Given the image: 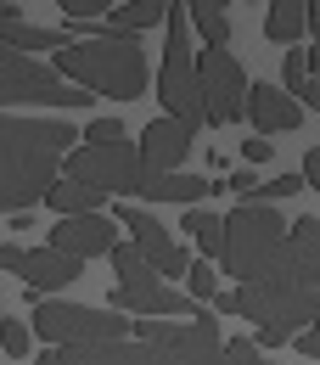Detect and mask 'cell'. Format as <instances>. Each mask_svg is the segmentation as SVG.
Instances as JSON below:
<instances>
[{"instance_id":"1f68e13d","label":"cell","mask_w":320,"mask_h":365,"mask_svg":"<svg viewBox=\"0 0 320 365\" xmlns=\"http://www.w3.org/2000/svg\"><path fill=\"white\" fill-rule=\"evenodd\" d=\"M208 304H214V309H220V315H236V287H220V292H214V298H208Z\"/></svg>"},{"instance_id":"d6a6232c","label":"cell","mask_w":320,"mask_h":365,"mask_svg":"<svg viewBox=\"0 0 320 365\" xmlns=\"http://www.w3.org/2000/svg\"><path fill=\"white\" fill-rule=\"evenodd\" d=\"M253 185H259V180H253V169H236V175H230V185H225V191H236V197H247Z\"/></svg>"},{"instance_id":"7402d4cb","label":"cell","mask_w":320,"mask_h":365,"mask_svg":"<svg viewBox=\"0 0 320 365\" xmlns=\"http://www.w3.org/2000/svg\"><path fill=\"white\" fill-rule=\"evenodd\" d=\"M298 191H309L304 175H275V180H259L242 202H253V208H275V202H287V197H298Z\"/></svg>"},{"instance_id":"4fadbf2b","label":"cell","mask_w":320,"mask_h":365,"mask_svg":"<svg viewBox=\"0 0 320 365\" xmlns=\"http://www.w3.org/2000/svg\"><path fill=\"white\" fill-rule=\"evenodd\" d=\"M191 140H197V130H185V124H175V118H158V124L140 130V163L158 169V175H180Z\"/></svg>"},{"instance_id":"f35d334b","label":"cell","mask_w":320,"mask_h":365,"mask_svg":"<svg viewBox=\"0 0 320 365\" xmlns=\"http://www.w3.org/2000/svg\"><path fill=\"white\" fill-rule=\"evenodd\" d=\"M309 331H315V337H320V315H315V326H309Z\"/></svg>"},{"instance_id":"484cf974","label":"cell","mask_w":320,"mask_h":365,"mask_svg":"<svg viewBox=\"0 0 320 365\" xmlns=\"http://www.w3.org/2000/svg\"><path fill=\"white\" fill-rule=\"evenodd\" d=\"M220 292V275H214V264H191V275H185V298L197 304V298H214Z\"/></svg>"},{"instance_id":"277c9868","label":"cell","mask_w":320,"mask_h":365,"mask_svg":"<svg viewBox=\"0 0 320 365\" xmlns=\"http://www.w3.org/2000/svg\"><path fill=\"white\" fill-rule=\"evenodd\" d=\"M96 96L68 85L51 62H34L23 51L0 46V113H17V107H91Z\"/></svg>"},{"instance_id":"52a82bcc","label":"cell","mask_w":320,"mask_h":365,"mask_svg":"<svg viewBox=\"0 0 320 365\" xmlns=\"http://www.w3.org/2000/svg\"><path fill=\"white\" fill-rule=\"evenodd\" d=\"M236 315L259 320L281 337H298L309 331L320 315V287H287V281H247L236 287Z\"/></svg>"},{"instance_id":"d6986e66","label":"cell","mask_w":320,"mask_h":365,"mask_svg":"<svg viewBox=\"0 0 320 365\" xmlns=\"http://www.w3.org/2000/svg\"><path fill=\"white\" fill-rule=\"evenodd\" d=\"M46 202H51V214H56V220L101 214V191H91V185H79V180H56V185L46 191Z\"/></svg>"},{"instance_id":"d590c367","label":"cell","mask_w":320,"mask_h":365,"mask_svg":"<svg viewBox=\"0 0 320 365\" xmlns=\"http://www.w3.org/2000/svg\"><path fill=\"white\" fill-rule=\"evenodd\" d=\"M309 34H320V0H309Z\"/></svg>"},{"instance_id":"f1b7e54d","label":"cell","mask_w":320,"mask_h":365,"mask_svg":"<svg viewBox=\"0 0 320 365\" xmlns=\"http://www.w3.org/2000/svg\"><path fill=\"white\" fill-rule=\"evenodd\" d=\"M225 360H230V365H259V349H253V337H230V343H225Z\"/></svg>"},{"instance_id":"ac0fdd59","label":"cell","mask_w":320,"mask_h":365,"mask_svg":"<svg viewBox=\"0 0 320 365\" xmlns=\"http://www.w3.org/2000/svg\"><path fill=\"white\" fill-rule=\"evenodd\" d=\"M62 365H146V343H91V349H62Z\"/></svg>"},{"instance_id":"60d3db41","label":"cell","mask_w":320,"mask_h":365,"mask_svg":"<svg viewBox=\"0 0 320 365\" xmlns=\"http://www.w3.org/2000/svg\"><path fill=\"white\" fill-rule=\"evenodd\" d=\"M0 320H6V315H0Z\"/></svg>"},{"instance_id":"6da1fadb","label":"cell","mask_w":320,"mask_h":365,"mask_svg":"<svg viewBox=\"0 0 320 365\" xmlns=\"http://www.w3.org/2000/svg\"><path fill=\"white\" fill-rule=\"evenodd\" d=\"M73 140V124L62 118L0 113V214H29L34 202H46Z\"/></svg>"},{"instance_id":"7a4b0ae2","label":"cell","mask_w":320,"mask_h":365,"mask_svg":"<svg viewBox=\"0 0 320 365\" xmlns=\"http://www.w3.org/2000/svg\"><path fill=\"white\" fill-rule=\"evenodd\" d=\"M51 68H56L68 85H79V91H91V96H113V101L146 96V79H152L146 51H140V34H113L107 23H96L91 40L62 46L51 56Z\"/></svg>"},{"instance_id":"4316f807","label":"cell","mask_w":320,"mask_h":365,"mask_svg":"<svg viewBox=\"0 0 320 365\" xmlns=\"http://www.w3.org/2000/svg\"><path fill=\"white\" fill-rule=\"evenodd\" d=\"M113 140H124V124H118V118H91L85 135H79V146H113Z\"/></svg>"},{"instance_id":"8d00e7d4","label":"cell","mask_w":320,"mask_h":365,"mask_svg":"<svg viewBox=\"0 0 320 365\" xmlns=\"http://www.w3.org/2000/svg\"><path fill=\"white\" fill-rule=\"evenodd\" d=\"M34 365H62V349H46V354H40Z\"/></svg>"},{"instance_id":"e575fe53","label":"cell","mask_w":320,"mask_h":365,"mask_svg":"<svg viewBox=\"0 0 320 365\" xmlns=\"http://www.w3.org/2000/svg\"><path fill=\"white\" fill-rule=\"evenodd\" d=\"M298 107H315V113H320V79H309V85H304V96H298Z\"/></svg>"},{"instance_id":"2e32d148","label":"cell","mask_w":320,"mask_h":365,"mask_svg":"<svg viewBox=\"0 0 320 365\" xmlns=\"http://www.w3.org/2000/svg\"><path fill=\"white\" fill-rule=\"evenodd\" d=\"M309 34V0H275L264 11V40L275 46H298Z\"/></svg>"},{"instance_id":"4dcf8cb0","label":"cell","mask_w":320,"mask_h":365,"mask_svg":"<svg viewBox=\"0 0 320 365\" xmlns=\"http://www.w3.org/2000/svg\"><path fill=\"white\" fill-rule=\"evenodd\" d=\"M298 175H304V185H315V191H320V146L304 152V169H298Z\"/></svg>"},{"instance_id":"ffe728a7","label":"cell","mask_w":320,"mask_h":365,"mask_svg":"<svg viewBox=\"0 0 320 365\" xmlns=\"http://www.w3.org/2000/svg\"><path fill=\"white\" fill-rule=\"evenodd\" d=\"M185 6H191V23L208 40V51H225L230 46V17H225L230 0H185Z\"/></svg>"},{"instance_id":"9a60e30c","label":"cell","mask_w":320,"mask_h":365,"mask_svg":"<svg viewBox=\"0 0 320 365\" xmlns=\"http://www.w3.org/2000/svg\"><path fill=\"white\" fill-rule=\"evenodd\" d=\"M0 46L23 51V56H29V51H51V56H56V51L73 46V40H68V29H34V23H23L17 6H0Z\"/></svg>"},{"instance_id":"603a6c76","label":"cell","mask_w":320,"mask_h":365,"mask_svg":"<svg viewBox=\"0 0 320 365\" xmlns=\"http://www.w3.org/2000/svg\"><path fill=\"white\" fill-rule=\"evenodd\" d=\"M146 365H230L225 349H152L146 343Z\"/></svg>"},{"instance_id":"f546056e","label":"cell","mask_w":320,"mask_h":365,"mask_svg":"<svg viewBox=\"0 0 320 365\" xmlns=\"http://www.w3.org/2000/svg\"><path fill=\"white\" fill-rule=\"evenodd\" d=\"M242 158H247V163H270V158H275V140H264V135L242 140Z\"/></svg>"},{"instance_id":"5b68a950","label":"cell","mask_w":320,"mask_h":365,"mask_svg":"<svg viewBox=\"0 0 320 365\" xmlns=\"http://www.w3.org/2000/svg\"><path fill=\"white\" fill-rule=\"evenodd\" d=\"M169 40H163V68H158V101L169 107V118L185 130H202V96H197V51L185 34V6H169L163 17Z\"/></svg>"},{"instance_id":"8992f818","label":"cell","mask_w":320,"mask_h":365,"mask_svg":"<svg viewBox=\"0 0 320 365\" xmlns=\"http://www.w3.org/2000/svg\"><path fill=\"white\" fill-rule=\"evenodd\" d=\"M34 337H46V349H91V343H124L130 320L113 309L91 304H68V298H40L34 304Z\"/></svg>"},{"instance_id":"e0dca14e","label":"cell","mask_w":320,"mask_h":365,"mask_svg":"<svg viewBox=\"0 0 320 365\" xmlns=\"http://www.w3.org/2000/svg\"><path fill=\"white\" fill-rule=\"evenodd\" d=\"M169 6H175V0H130V6H113L101 23H107L113 34H146L152 23L169 17Z\"/></svg>"},{"instance_id":"74e56055","label":"cell","mask_w":320,"mask_h":365,"mask_svg":"<svg viewBox=\"0 0 320 365\" xmlns=\"http://www.w3.org/2000/svg\"><path fill=\"white\" fill-rule=\"evenodd\" d=\"M304 56H309V73L320 79V46H315V51H304Z\"/></svg>"},{"instance_id":"30bf717a","label":"cell","mask_w":320,"mask_h":365,"mask_svg":"<svg viewBox=\"0 0 320 365\" xmlns=\"http://www.w3.org/2000/svg\"><path fill=\"white\" fill-rule=\"evenodd\" d=\"M0 270H17L34 292H56V287L79 281L85 264L68 259V253H56V247H11V242H0Z\"/></svg>"},{"instance_id":"44dd1931","label":"cell","mask_w":320,"mask_h":365,"mask_svg":"<svg viewBox=\"0 0 320 365\" xmlns=\"http://www.w3.org/2000/svg\"><path fill=\"white\" fill-rule=\"evenodd\" d=\"M185 230H191L197 253L220 259V247H225V220H220V214H208V208H191V214H185Z\"/></svg>"},{"instance_id":"3957f363","label":"cell","mask_w":320,"mask_h":365,"mask_svg":"<svg viewBox=\"0 0 320 365\" xmlns=\"http://www.w3.org/2000/svg\"><path fill=\"white\" fill-rule=\"evenodd\" d=\"M281 236H287V220H281L275 208L236 202V208L225 214V247H220L225 275H236V287L259 281V275H264V264H270V253L281 247Z\"/></svg>"},{"instance_id":"7c38bea8","label":"cell","mask_w":320,"mask_h":365,"mask_svg":"<svg viewBox=\"0 0 320 365\" xmlns=\"http://www.w3.org/2000/svg\"><path fill=\"white\" fill-rule=\"evenodd\" d=\"M113 230H118V220H107V214H79V220H56L51 225V242L46 247H56V253H68V259H101V253H113L118 242H113Z\"/></svg>"},{"instance_id":"cb8c5ba5","label":"cell","mask_w":320,"mask_h":365,"mask_svg":"<svg viewBox=\"0 0 320 365\" xmlns=\"http://www.w3.org/2000/svg\"><path fill=\"white\" fill-rule=\"evenodd\" d=\"M304 85H309V56H304V51H287V56H281V91L298 101Z\"/></svg>"},{"instance_id":"ba28073f","label":"cell","mask_w":320,"mask_h":365,"mask_svg":"<svg viewBox=\"0 0 320 365\" xmlns=\"http://www.w3.org/2000/svg\"><path fill=\"white\" fill-rule=\"evenodd\" d=\"M197 96H202V124L225 130L247 118V73L230 51H197Z\"/></svg>"},{"instance_id":"9c48e42d","label":"cell","mask_w":320,"mask_h":365,"mask_svg":"<svg viewBox=\"0 0 320 365\" xmlns=\"http://www.w3.org/2000/svg\"><path fill=\"white\" fill-rule=\"evenodd\" d=\"M118 225L130 230V242H135V253L152 264L158 275H191V259H185V247L169 236V225L163 220H152L146 208H135V202H124L118 214H113Z\"/></svg>"},{"instance_id":"ab89813d","label":"cell","mask_w":320,"mask_h":365,"mask_svg":"<svg viewBox=\"0 0 320 365\" xmlns=\"http://www.w3.org/2000/svg\"><path fill=\"white\" fill-rule=\"evenodd\" d=\"M309 365H320V360H309Z\"/></svg>"},{"instance_id":"8fae6325","label":"cell","mask_w":320,"mask_h":365,"mask_svg":"<svg viewBox=\"0 0 320 365\" xmlns=\"http://www.w3.org/2000/svg\"><path fill=\"white\" fill-rule=\"evenodd\" d=\"M113 309H130V315H140V320H158V315H185V320H197V315H202V309L185 298L180 287H169L163 275L118 281V287H113Z\"/></svg>"},{"instance_id":"836d02e7","label":"cell","mask_w":320,"mask_h":365,"mask_svg":"<svg viewBox=\"0 0 320 365\" xmlns=\"http://www.w3.org/2000/svg\"><path fill=\"white\" fill-rule=\"evenodd\" d=\"M298 349H304V360H320V337L315 331H298Z\"/></svg>"},{"instance_id":"d4e9b609","label":"cell","mask_w":320,"mask_h":365,"mask_svg":"<svg viewBox=\"0 0 320 365\" xmlns=\"http://www.w3.org/2000/svg\"><path fill=\"white\" fill-rule=\"evenodd\" d=\"M29 343H34V331H29L23 320H0V349H6L11 360H23V354H29Z\"/></svg>"},{"instance_id":"83f0119b","label":"cell","mask_w":320,"mask_h":365,"mask_svg":"<svg viewBox=\"0 0 320 365\" xmlns=\"http://www.w3.org/2000/svg\"><path fill=\"white\" fill-rule=\"evenodd\" d=\"M62 11H68V23H73V17H91V23H101V17L113 11V0H62Z\"/></svg>"},{"instance_id":"5bb4252c","label":"cell","mask_w":320,"mask_h":365,"mask_svg":"<svg viewBox=\"0 0 320 365\" xmlns=\"http://www.w3.org/2000/svg\"><path fill=\"white\" fill-rule=\"evenodd\" d=\"M247 118H253L259 135L270 140L275 130H298L304 124V107L287 91H275V85H247Z\"/></svg>"}]
</instances>
